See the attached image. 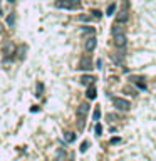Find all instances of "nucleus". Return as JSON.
Segmentation results:
<instances>
[{"mask_svg": "<svg viewBox=\"0 0 156 161\" xmlns=\"http://www.w3.org/2000/svg\"><path fill=\"white\" fill-rule=\"evenodd\" d=\"M133 81H136V86H138V87H139V89H143V91H144V89H146V87H148V86L144 84V82H143V81H144L143 77H139V79H134V77H133Z\"/></svg>", "mask_w": 156, "mask_h": 161, "instance_id": "obj_11", "label": "nucleus"}, {"mask_svg": "<svg viewBox=\"0 0 156 161\" xmlns=\"http://www.w3.org/2000/svg\"><path fill=\"white\" fill-rule=\"evenodd\" d=\"M7 24H9L10 27H14V25H15V14H10L9 17H7Z\"/></svg>", "mask_w": 156, "mask_h": 161, "instance_id": "obj_13", "label": "nucleus"}, {"mask_svg": "<svg viewBox=\"0 0 156 161\" xmlns=\"http://www.w3.org/2000/svg\"><path fill=\"white\" fill-rule=\"evenodd\" d=\"M114 46L116 47H124L126 46V34H117V35H114Z\"/></svg>", "mask_w": 156, "mask_h": 161, "instance_id": "obj_5", "label": "nucleus"}, {"mask_svg": "<svg viewBox=\"0 0 156 161\" xmlns=\"http://www.w3.org/2000/svg\"><path fill=\"white\" fill-rule=\"evenodd\" d=\"M57 9H66V10H76L81 7V0H56L54 3Z\"/></svg>", "mask_w": 156, "mask_h": 161, "instance_id": "obj_1", "label": "nucleus"}, {"mask_svg": "<svg viewBox=\"0 0 156 161\" xmlns=\"http://www.w3.org/2000/svg\"><path fill=\"white\" fill-rule=\"evenodd\" d=\"M64 139H66L67 143H72L74 139H76V134H74V133H66V134H64Z\"/></svg>", "mask_w": 156, "mask_h": 161, "instance_id": "obj_12", "label": "nucleus"}, {"mask_svg": "<svg viewBox=\"0 0 156 161\" xmlns=\"http://www.w3.org/2000/svg\"><path fill=\"white\" fill-rule=\"evenodd\" d=\"M119 141H121L119 138H113V139H111V143H113V144H116V143H119Z\"/></svg>", "mask_w": 156, "mask_h": 161, "instance_id": "obj_23", "label": "nucleus"}, {"mask_svg": "<svg viewBox=\"0 0 156 161\" xmlns=\"http://www.w3.org/2000/svg\"><path fill=\"white\" fill-rule=\"evenodd\" d=\"M7 2H10V3H12V2H15V0H7Z\"/></svg>", "mask_w": 156, "mask_h": 161, "instance_id": "obj_24", "label": "nucleus"}, {"mask_svg": "<svg viewBox=\"0 0 156 161\" xmlns=\"http://www.w3.org/2000/svg\"><path fill=\"white\" fill-rule=\"evenodd\" d=\"M113 104L119 111H129V107H131V103L124 97H113Z\"/></svg>", "mask_w": 156, "mask_h": 161, "instance_id": "obj_2", "label": "nucleus"}, {"mask_svg": "<svg viewBox=\"0 0 156 161\" xmlns=\"http://www.w3.org/2000/svg\"><path fill=\"white\" fill-rule=\"evenodd\" d=\"M92 118H94V121H99V118H101V109H99V107H96V111H94V116H92Z\"/></svg>", "mask_w": 156, "mask_h": 161, "instance_id": "obj_16", "label": "nucleus"}, {"mask_svg": "<svg viewBox=\"0 0 156 161\" xmlns=\"http://www.w3.org/2000/svg\"><path fill=\"white\" fill-rule=\"evenodd\" d=\"M92 81H94V77H92V76H82V77H81V82H82V84L91 86V84H92Z\"/></svg>", "mask_w": 156, "mask_h": 161, "instance_id": "obj_10", "label": "nucleus"}, {"mask_svg": "<svg viewBox=\"0 0 156 161\" xmlns=\"http://www.w3.org/2000/svg\"><path fill=\"white\" fill-rule=\"evenodd\" d=\"M111 32H113V37L117 35V34H126V32H124V25H123V24H119V22H116V24L113 25Z\"/></svg>", "mask_w": 156, "mask_h": 161, "instance_id": "obj_7", "label": "nucleus"}, {"mask_svg": "<svg viewBox=\"0 0 156 161\" xmlns=\"http://www.w3.org/2000/svg\"><path fill=\"white\" fill-rule=\"evenodd\" d=\"M92 15H94V19H101V12L99 10H92Z\"/></svg>", "mask_w": 156, "mask_h": 161, "instance_id": "obj_21", "label": "nucleus"}, {"mask_svg": "<svg viewBox=\"0 0 156 161\" xmlns=\"http://www.w3.org/2000/svg\"><path fill=\"white\" fill-rule=\"evenodd\" d=\"M114 10H116V5H114V3H111V5H109V7H107V15H113V14H114Z\"/></svg>", "mask_w": 156, "mask_h": 161, "instance_id": "obj_15", "label": "nucleus"}, {"mask_svg": "<svg viewBox=\"0 0 156 161\" xmlns=\"http://www.w3.org/2000/svg\"><path fill=\"white\" fill-rule=\"evenodd\" d=\"M0 34H2V24H0Z\"/></svg>", "mask_w": 156, "mask_h": 161, "instance_id": "obj_25", "label": "nucleus"}, {"mask_svg": "<svg viewBox=\"0 0 156 161\" xmlns=\"http://www.w3.org/2000/svg\"><path fill=\"white\" fill-rule=\"evenodd\" d=\"M42 91H44V84H42V82H39V84H37V97H40V96H42Z\"/></svg>", "mask_w": 156, "mask_h": 161, "instance_id": "obj_14", "label": "nucleus"}, {"mask_svg": "<svg viewBox=\"0 0 156 161\" xmlns=\"http://www.w3.org/2000/svg\"><path fill=\"white\" fill-rule=\"evenodd\" d=\"M126 20H128V9H123L116 15V22H119V24H124Z\"/></svg>", "mask_w": 156, "mask_h": 161, "instance_id": "obj_8", "label": "nucleus"}, {"mask_svg": "<svg viewBox=\"0 0 156 161\" xmlns=\"http://www.w3.org/2000/svg\"><path fill=\"white\" fill-rule=\"evenodd\" d=\"M79 69H81V71H91V69H92V60H91V57L89 56L82 57V59L79 60Z\"/></svg>", "mask_w": 156, "mask_h": 161, "instance_id": "obj_4", "label": "nucleus"}, {"mask_svg": "<svg viewBox=\"0 0 156 161\" xmlns=\"http://www.w3.org/2000/svg\"><path fill=\"white\" fill-rule=\"evenodd\" d=\"M87 146H89V143H87V141H84V143H82V144H81V148H79V149H81V153L87 151Z\"/></svg>", "mask_w": 156, "mask_h": 161, "instance_id": "obj_18", "label": "nucleus"}, {"mask_svg": "<svg viewBox=\"0 0 156 161\" xmlns=\"http://www.w3.org/2000/svg\"><path fill=\"white\" fill-rule=\"evenodd\" d=\"M86 96H87V99H96V96H98V94H96V87H94L92 84L87 87V92H86Z\"/></svg>", "mask_w": 156, "mask_h": 161, "instance_id": "obj_9", "label": "nucleus"}, {"mask_svg": "<svg viewBox=\"0 0 156 161\" xmlns=\"http://www.w3.org/2000/svg\"><path fill=\"white\" fill-rule=\"evenodd\" d=\"M82 34H94L92 27H82Z\"/></svg>", "mask_w": 156, "mask_h": 161, "instance_id": "obj_17", "label": "nucleus"}, {"mask_svg": "<svg viewBox=\"0 0 156 161\" xmlns=\"http://www.w3.org/2000/svg\"><path fill=\"white\" fill-rule=\"evenodd\" d=\"M124 92H129L131 96H136V92L133 91V87H129V86H124Z\"/></svg>", "mask_w": 156, "mask_h": 161, "instance_id": "obj_19", "label": "nucleus"}, {"mask_svg": "<svg viewBox=\"0 0 156 161\" xmlns=\"http://www.w3.org/2000/svg\"><path fill=\"white\" fill-rule=\"evenodd\" d=\"M101 133H102V126H101V124H96V134H98V136H101Z\"/></svg>", "mask_w": 156, "mask_h": 161, "instance_id": "obj_20", "label": "nucleus"}, {"mask_svg": "<svg viewBox=\"0 0 156 161\" xmlns=\"http://www.w3.org/2000/svg\"><path fill=\"white\" fill-rule=\"evenodd\" d=\"M30 111H32V113H37V111H39V107H37V106H32V107H30Z\"/></svg>", "mask_w": 156, "mask_h": 161, "instance_id": "obj_22", "label": "nucleus"}, {"mask_svg": "<svg viewBox=\"0 0 156 161\" xmlns=\"http://www.w3.org/2000/svg\"><path fill=\"white\" fill-rule=\"evenodd\" d=\"M96 44H98L96 37H89V39H86V42H84V47H86L87 52H91V50H94V49H96Z\"/></svg>", "mask_w": 156, "mask_h": 161, "instance_id": "obj_6", "label": "nucleus"}, {"mask_svg": "<svg viewBox=\"0 0 156 161\" xmlns=\"http://www.w3.org/2000/svg\"><path fill=\"white\" fill-rule=\"evenodd\" d=\"M89 113V104H86V103H82V104H79L77 107V118L81 119V123H79V126L82 128V119L86 118V114Z\"/></svg>", "mask_w": 156, "mask_h": 161, "instance_id": "obj_3", "label": "nucleus"}]
</instances>
